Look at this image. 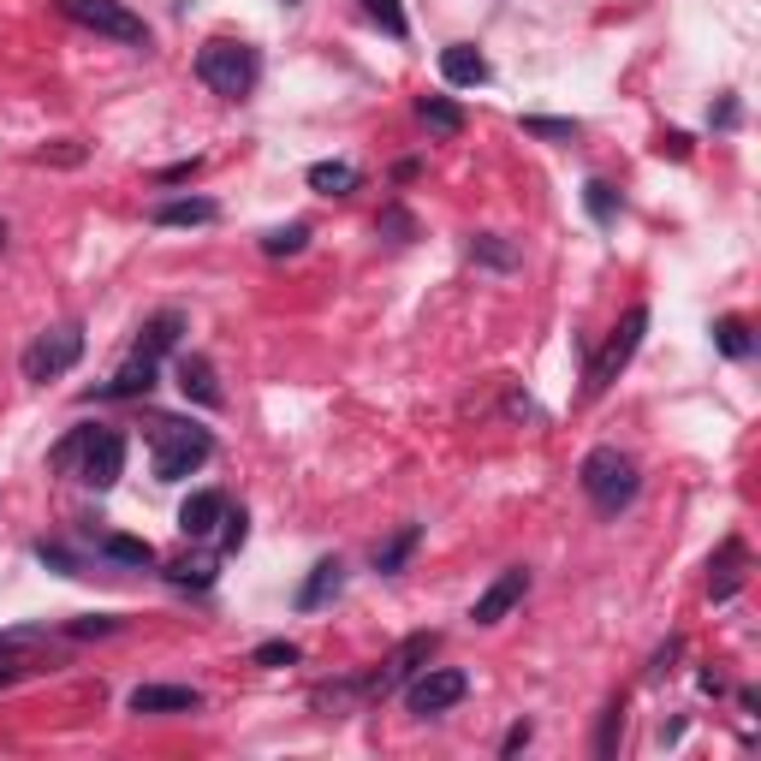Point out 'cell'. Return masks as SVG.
Segmentation results:
<instances>
[{"mask_svg":"<svg viewBox=\"0 0 761 761\" xmlns=\"http://www.w3.org/2000/svg\"><path fill=\"white\" fill-rule=\"evenodd\" d=\"M530 738H535V732H530V720H517V725H512V732H506V738H500V755H517V750H524V743H530Z\"/></svg>","mask_w":761,"mask_h":761,"instance_id":"obj_39","label":"cell"},{"mask_svg":"<svg viewBox=\"0 0 761 761\" xmlns=\"http://www.w3.org/2000/svg\"><path fill=\"white\" fill-rule=\"evenodd\" d=\"M524 131L530 137H547V144H571V137H577V119H542V113H530Z\"/></svg>","mask_w":761,"mask_h":761,"instance_id":"obj_32","label":"cell"},{"mask_svg":"<svg viewBox=\"0 0 761 761\" xmlns=\"http://www.w3.org/2000/svg\"><path fill=\"white\" fill-rule=\"evenodd\" d=\"M577 482H583V494L595 500V512H619L636 500V464L619 453V446H595V453L577 464Z\"/></svg>","mask_w":761,"mask_h":761,"instance_id":"obj_3","label":"cell"},{"mask_svg":"<svg viewBox=\"0 0 761 761\" xmlns=\"http://www.w3.org/2000/svg\"><path fill=\"white\" fill-rule=\"evenodd\" d=\"M131 714H197L202 708V690L190 684H137L126 696Z\"/></svg>","mask_w":761,"mask_h":761,"instance_id":"obj_12","label":"cell"},{"mask_svg":"<svg viewBox=\"0 0 761 761\" xmlns=\"http://www.w3.org/2000/svg\"><path fill=\"white\" fill-rule=\"evenodd\" d=\"M108 631H119L113 613H90V619H72V625H66V636H108Z\"/></svg>","mask_w":761,"mask_h":761,"instance_id":"obj_37","label":"cell"},{"mask_svg":"<svg viewBox=\"0 0 761 761\" xmlns=\"http://www.w3.org/2000/svg\"><path fill=\"white\" fill-rule=\"evenodd\" d=\"M417 542H423V530H417V524H405V530L393 535L387 547H375V571H381V577H393V571H405V560H411V553H417Z\"/></svg>","mask_w":761,"mask_h":761,"instance_id":"obj_22","label":"cell"},{"mask_svg":"<svg viewBox=\"0 0 761 761\" xmlns=\"http://www.w3.org/2000/svg\"><path fill=\"white\" fill-rule=\"evenodd\" d=\"M149 446H155V482H185L190 471H202L215 453L209 428L185 423V417H155L149 423Z\"/></svg>","mask_w":761,"mask_h":761,"instance_id":"obj_1","label":"cell"},{"mask_svg":"<svg viewBox=\"0 0 761 761\" xmlns=\"http://www.w3.org/2000/svg\"><path fill=\"white\" fill-rule=\"evenodd\" d=\"M435 649H441V636L435 631H417V636H405L399 649L387 654V661H381L369 679H363V696L369 702H381V696H393V690H405L411 679H417V672L435 661Z\"/></svg>","mask_w":761,"mask_h":761,"instance_id":"obj_6","label":"cell"},{"mask_svg":"<svg viewBox=\"0 0 761 761\" xmlns=\"http://www.w3.org/2000/svg\"><path fill=\"white\" fill-rule=\"evenodd\" d=\"M197 78L209 83L220 101H245L263 78V60H256L250 42H233V37H215L197 48Z\"/></svg>","mask_w":761,"mask_h":761,"instance_id":"obj_2","label":"cell"},{"mask_svg":"<svg viewBox=\"0 0 761 761\" xmlns=\"http://www.w3.org/2000/svg\"><path fill=\"white\" fill-rule=\"evenodd\" d=\"M83 357V327L78 322H60V327H48V334H37L24 345V357H19V369H24V381H60L72 363Z\"/></svg>","mask_w":761,"mask_h":761,"instance_id":"obj_5","label":"cell"},{"mask_svg":"<svg viewBox=\"0 0 761 761\" xmlns=\"http://www.w3.org/2000/svg\"><path fill=\"white\" fill-rule=\"evenodd\" d=\"M583 209H590L601 227H607V220L619 215V190H613L607 179H590V185H583Z\"/></svg>","mask_w":761,"mask_h":761,"instance_id":"obj_28","label":"cell"},{"mask_svg":"<svg viewBox=\"0 0 761 761\" xmlns=\"http://www.w3.org/2000/svg\"><path fill=\"white\" fill-rule=\"evenodd\" d=\"M309 245V227L304 220H291V227H274V233H263V256H298Z\"/></svg>","mask_w":761,"mask_h":761,"instance_id":"obj_27","label":"cell"},{"mask_svg":"<svg viewBox=\"0 0 761 761\" xmlns=\"http://www.w3.org/2000/svg\"><path fill=\"white\" fill-rule=\"evenodd\" d=\"M643 334H649V309L636 304V309H625V322H619V334L607 339V352H601V357L590 363V387H583L590 399H601V393H607L613 381H619V369H625V363L636 357V345H643Z\"/></svg>","mask_w":761,"mask_h":761,"instance_id":"obj_7","label":"cell"},{"mask_svg":"<svg viewBox=\"0 0 761 761\" xmlns=\"http://www.w3.org/2000/svg\"><path fill=\"white\" fill-rule=\"evenodd\" d=\"M220 517H227V494H220V488H197L179 506V530L190 535V542H202V535L220 530Z\"/></svg>","mask_w":761,"mask_h":761,"instance_id":"obj_13","label":"cell"},{"mask_svg":"<svg viewBox=\"0 0 761 761\" xmlns=\"http://www.w3.org/2000/svg\"><path fill=\"white\" fill-rule=\"evenodd\" d=\"M464 690H471V679H464L458 666H423L417 679L405 684V708H411L417 720H428V714H446V708H458Z\"/></svg>","mask_w":761,"mask_h":761,"instance_id":"obj_8","label":"cell"},{"mask_svg":"<svg viewBox=\"0 0 761 761\" xmlns=\"http://www.w3.org/2000/svg\"><path fill=\"white\" fill-rule=\"evenodd\" d=\"M96 547L108 553L113 565H155V547L144 542V535H101Z\"/></svg>","mask_w":761,"mask_h":761,"instance_id":"obj_24","label":"cell"},{"mask_svg":"<svg viewBox=\"0 0 761 761\" xmlns=\"http://www.w3.org/2000/svg\"><path fill=\"white\" fill-rule=\"evenodd\" d=\"M161 577L172 583V590H215V560H202V553L190 560V553H185V560H172L161 571Z\"/></svg>","mask_w":761,"mask_h":761,"instance_id":"obj_21","label":"cell"},{"mask_svg":"<svg viewBox=\"0 0 761 761\" xmlns=\"http://www.w3.org/2000/svg\"><path fill=\"white\" fill-rule=\"evenodd\" d=\"M363 12H369V19L387 30V37H405V30H411V19H405L399 0H363Z\"/></svg>","mask_w":761,"mask_h":761,"instance_id":"obj_31","label":"cell"},{"mask_svg":"<svg viewBox=\"0 0 761 761\" xmlns=\"http://www.w3.org/2000/svg\"><path fill=\"white\" fill-rule=\"evenodd\" d=\"M714 345L725 357H750V327H743L738 316H720L714 322Z\"/></svg>","mask_w":761,"mask_h":761,"instance_id":"obj_29","label":"cell"},{"mask_svg":"<svg viewBox=\"0 0 761 761\" xmlns=\"http://www.w3.org/2000/svg\"><path fill=\"white\" fill-rule=\"evenodd\" d=\"M220 524H227V530H220V547H227V553H238V547L250 542V517H245V512L227 506V517H220Z\"/></svg>","mask_w":761,"mask_h":761,"instance_id":"obj_36","label":"cell"},{"mask_svg":"<svg viewBox=\"0 0 761 761\" xmlns=\"http://www.w3.org/2000/svg\"><path fill=\"white\" fill-rule=\"evenodd\" d=\"M738 565H743V542H725V547H720V560H714L720 577L708 583V590H714V601H732V595H738V583H743V571H738Z\"/></svg>","mask_w":761,"mask_h":761,"instance_id":"obj_23","label":"cell"},{"mask_svg":"<svg viewBox=\"0 0 761 761\" xmlns=\"http://www.w3.org/2000/svg\"><path fill=\"white\" fill-rule=\"evenodd\" d=\"M215 215L220 209H215L209 197H172V202H155V209H149L155 227H209Z\"/></svg>","mask_w":761,"mask_h":761,"instance_id":"obj_16","label":"cell"},{"mask_svg":"<svg viewBox=\"0 0 761 761\" xmlns=\"http://www.w3.org/2000/svg\"><path fill=\"white\" fill-rule=\"evenodd\" d=\"M55 7L66 12L72 24L96 30V37L108 42H126V48H149V24L137 19V12L126 7V0H55Z\"/></svg>","mask_w":761,"mask_h":761,"instance_id":"obj_4","label":"cell"},{"mask_svg":"<svg viewBox=\"0 0 761 761\" xmlns=\"http://www.w3.org/2000/svg\"><path fill=\"white\" fill-rule=\"evenodd\" d=\"M298 661H304V649L286 643V636H280V643H263L250 654V666H298Z\"/></svg>","mask_w":761,"mask_h":761,"instance_id":"obj_33","label":"cell"},{"mask_svg":"<svg viewBox=\"0 0 761 761\" xmlns=\"http://www.w3.org/2000/svg\"><path fill=\"white\" fill-rule=\"evenodd\" d=\"M179 393L185 399H197V405H220V381H215V363L209 357H197V352H185L179 357Z\"/></svg>","mask_w":761,"mask_h":761,"instance_id":"obj_15","label":"cell"},{"mask_svg":"<svg viewBox=\"0 0 761 761\" xmlns=\"http://www.w3.org/2000/svg\"><path fill=\"white\" fill-rule=\"evenodd\" d=\"M441 78L458 83V90L464 83H488V60H482L471 42H453V48H441Z\"/></svg>","mask_w":761,"mask_h":761,"instance_id":"obj_17","label":"cell"},{"mask_svg":"<svg viewBox=\"0 0 761 761\" xmlns=\"http://www.w3.org/2000/svg\"><path fill=\"white\" fill-rule=\"evenodd\" d=\"M363 172L352 161H316L309 167V190H322V197H352Z\"/></svg>","mask_w":761,"mask_h":761,"instance_id":"obj_19","label":"cell"},{"mask_svg":"<svg viewBox=\"0 0 761 761\" xmlns=\"http://www.w3.org/2000/svg\"><path fill=\"white\" fill-rule=\"evenodd\" d=\"M417 119H423L435 137H458V131H464L458 101H446V96H423V101H417Z\"/></svg>","mask_w":761,"mask_h":761,"instance_id":"obj_20","label":"cell"},{"mask_svg":"<svg viewBox=\"0 0 761 761\" xmlns=\"http://www.w3.org/2000/svg\"><path fill=\"white\" fill-rule=\"evenodd\" d=\"M119 476H126V435H119V428H96L90 453H83V464H78V482L96 488V494H108Z\"/></svg>","mask_w":761,"mask_h":761,"instance_id":"obj_9","label":"cell"},{"mask_svg":"<svg viewBox=\"0 0 761 761\" xmlns=\"http://www.w3.org/2000/svg\"><path fill=\"white\" fill-rule=\"evenodd\" d=\"M37 560H42V565H55L60 577H78V560H72L66 547H55V542H42V547H37Z\"/></svg>","mask_w":761,"mask_h":761,"instance_id":"obj_38","label":"cell"},{"mask_svg":"<svg viewBox=\"0 0 761 761\" xmlns=\"http://www.w3.org/2000/svg\"><path fill=\"white\" fill-rule=\"evenodd\" d=\"M471 256H476L482 268H500V274H506V268H517V250H512L500 233H476V238H471Z\"/></svg>","mask_w":761,"mask_h":761,"instance_id":"obj_25","label":"cell"},{"mask_svg":"<svg viewBox=\"0 0 761 761\" xmlns=\"http://www.w3.org/2000/svg\"><path fill=\"white\" fill-rule=\"evenodd\" d=\"M524 595H530V571H524V565H506V571H500V577L488 583V590L476 595L471 619H476V625H500V619H506Z\"/></svg>","mask_w":761,"mask_h":761,"instance_id":"obj_10","label":"cell"},{"mask_svg":"<svg viewBox=\"0 0 761 761\" xmlns=\"http://www.w3.org/2000/svg\"><path fill=\"white\" fill-rule=\"evenodd\" d=\"M155 375H161V357H149V352H131L119 369L96 387V399H144V393L155 387Z\"/></svg>","mask_w":761,"mask_h":761,"instance_id":"obj_11","label":"cell"},{"mask_svg":"<svg viewBox=\"0 0 761 761\" xmlns=\"http://www.w3.org/2000/svg\"><path fill=\"white\" fill-rule=\"evenodd\" d=\"M375 233H381V238H393V245H411V238H417V220H411L405 209H387V215L375 220Z\"/></svg>","mask_w":761,"mask_h":761,"instance_id":"obj_34","label":"cell"},{"mask_svg":"<svg viewBox=\"0 0 761 761\" xmlns=\"http://www.w3.org/2000/svg\"><path fill=\"white\" fill-rule=\"evenodd\" d=\"M48 643V625H12V631H0V654H19V649H37Z\"/></svg>","mask_w":761,"mask_h":761,"instance_id":"obj_35","label":"cell"},{"mask_svg":"<svg viewBox=\"0 0 761 761\" xmlns=\"http://www.w3.org/2000/svg\"><path fill=\"white\" fill-rule=\"evenodd\" d=\"M190 172H197V161H179V167L161 172V185H179V179H190Z\"/></svg>","mask_w":761,"mask_h":761,"instance_id":"obj_42","label":"cell"},{"mask_svg":"<svg viewBox=\"0 0 761 761\" xmlns=\"http://www.w3.org/2000/svg\"><path fill=\"white\" fill-rule=\"evenodd\" d=\"M714 126H738V101H732V96H725L720 108H714Z\"/></svg>","mask_w":761,"mask_h":761,"instance_id":"obj_41","label":"cell"},{"mask_svg":"<svg viewBox=\"0 0 761 761\" xmlns=\"http://www.w3.org/2000/svg\"><path fill=\"white\" fill-rule=\"evenodd\" d=\"M90 441H96V428H72L55 453H48V471H78L83 464V453H90Z\"/></svg>","mask_w":761,"mask_h":761,"instance_id":"obj_26","label":"cell"},{"mask_svg":"<svg viewBox=\"0 0 761 761\" xmlns=\"http://www.w3.org/2000/svg\"><path fill=\"white\" fill-rule=\"evenodd\" d=\"M619 732H625V702H607V714H601V732H595V755H601V761L619 750Z\"/></svg>","mask_w":761,"mask_h":761,"instance_id":"obj_30","label":"cell"},{"mask_svg":"<svg viewBox=\"0 0 761 761\" xmlns=\"http://www.w3.org/2000/svg\"><path fill=\"white\" fill-rule=\"evenodd\" d=\"M339 590H345V565H339V560H316V565H309V577L298 583V613L327 607Z\"/></svg>","mask_w":761,"mask_h":761,"instance_id":"obj_14","label":"cell"},{"mask_svg":"<svg viewBox=\"0 0 761 761\" xmlns=\"http://www.w3.org/2000/svg\"><path fill=\"white\" fill-rule=\"evenodd\" d=\"M179 334H185V316H179V309H161V316H149V322H144V339H137V352L167 357L172 345H179Z\"/></svg>","mask_w":761,"mask_h":761,"instance_id":"obj_18","label":"cell"},{"mask_svg":"<svg viewBox=\"0 0 761 761\" xmlns=\"http://www.w3.org/2000/svg\"><path fill=\"white\" fill-rule=\"evenodd\" d=\"M661 149H666V155H679V161H684V155H690V137H684V131H666V137H661Z\"/></svg>","mask_w":761,"mask_h":761,"instance_id":"obj_40","label":"cell"}]
</instances>
